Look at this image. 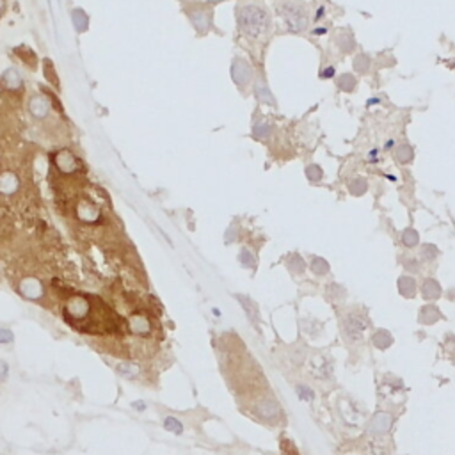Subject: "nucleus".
Instances as JSON below:
<instances>
[{
	"instance_id": "1",
	"label": "nucleus",
	"mask_w": 455,
	"mask_h": 455,
	"mask_svg": "<svg viewBox=\"0 0 455 455\" xmlns=\"http://www.w3.org/2000/svg\"><path fill=\"white\" fill-rule=\"evenodd\" d=\"M66 322L78 333L87 334H117L123 331V318L94 295L70 297L62 309Z\"/></svg>"
},
{
	"instance_id": "2",
	"label": "nucleus",
	"mask_w": 455,
	"mask_h": 455,
	"mask_svg": "<svg viewBox=\"0 0 455 455\" xmlns=\"http://www.w3.org/2000/svg\"><path fill=\"white\" fill-rule=\"evenodd\" d=\"M235 14H237L238 30L245 36V38H259L270 28V14L263 6L256 2H245L238 4L235 7Z\"/></svg>"
},
{
	"instance_id": "3",
	"label": "nucleus",
	"mask_w": 455,
	"mask_h": 455,
	"mask_svg": "<svg viewBox=\"0 0 455 455\" xmlns=\"http://www.w3.org/2000/svg\"><path fill=\"white\" fill-rule=\"evenodd\" d=\"M276 11L283 18L290 32H302L308 28L309 9L308 4H304L302 0H283L276 4Z\"/></svg>"
},
{
	"instance_id": "4",
	"label": "nucleus",
	"mask_w": 455,
	"mask_h": 455,
	"mask_svg": "<svg viewBox=\"0 0 455 455\" xmlns=\"http://www.w3.org/2000/svg\"><path fill=\"white\" fill-rule=\"evenodd\" d=\"M187 14H188V20L192 21V25H194L198 32L210 30V27H212V18H213L212 6L194 4L190 9H187Z\"/></svg>"
},
{
	"instance_id": "5",
	"label": "nucleus",
	"mask_w": 455,
	"mask_h": 455,
	"mask_svg": "<svg viewBox=\"0 0 455 455\" xmlns=\"http://www.w3.org/2000/svg\"><path fill=\"white\" fill-rule=\"evenodd\" d=\"M366 327H368V320L359 313H350L343 320V333L352 343H359L363 340V333L366 331Z\"/></svg>"
},
{
	"instance_id": "6",
	"label": "nucleus",
	"mask_w": 455,
	"mask_h": 455,
	"mask_svg": "<svg viewBox=\"0 0 455 455\" xmlns=\"http://www.w3.org/2000/svg\"><path fill=\"white\" fill-rule=\"evenodd\" d=\"M231 78H233V82L240 89L245 87V85H247L249 82H251V78H252L251 64H249L247 60L237 57V59L233 60V64H231Z\"/></svg>"
},
{
	"instance_id": "7",
	"label": "nucleus",
	"mask_w": 455,
	"mask_h": 455,
	"mask_svg": "<svg viewBox=\"0 0 455 455\" xmlns=\"http://www.w3.org/2000/svg\"><path fill=\"white\" fill-rule=\"evenodd\" d=\"M258 412V416H262L263 419H274L279 414V404L272 398H263L254 409Z\"/></svg>"
},
{
	"instance_id": "8",
	"label": "nucleus",
	"mask_w": 455,
	"mask_h": 455,
	"mask_svg": "<svg viewBox=\"0 0 455 455\" xmlns=\"http://www.w3.org/2000/svg\"><path fill=\"white\" fill-rule=\"evenodd\" d=\"M391 427V416L387 412H377L370 421V432L373 434H384Z\"/></svg>"
},
{
	"instance_id": "9",
	"label": "nucleus",
	"mask_w": 455,
	"mask_h": 455,
	"mask_svg": "<svg viewBox=\"0 0 455 455\" xmlns=\"http://www.w3.org/2000/svg\"><path fill=\"white\" fill-rule=\"evenodd\" d=\"M254 96L262 103H267V105H276L272 92H270L269 85H267V82L263 80V78H258V80L254 82Z\"/></svg>"
},
{
	"instance_id": "10",
	"label": "nucleus",
	"mask_w": 455,
	"mask_h": 455,
	"mask_svg": "<svg viewBox=\"0 0 455 455\" xmlns=\"http://www.w3.org/2000/svg\"><path fill=\"white\" fill-rule=\"evenodd\" d=\"M116 372L119 373L121 377H124V379L128 380H135L141 377V368H139L135 363H119V365H116Z\"/></svg>"
},
{
	"instance_id": "11",
	"label": "nucleus",
	"mask_w": 455,
	"mask_h": 455,
	"mask_svg": "<svg viewBox=\"0 0 455 455\" xmlns=\"http://www.w3.org/2000/svg\"><path fill=\"white\" fill-rule=\"evenodd\" d=\"M235 297H237V301L240 302V306L244 308L245 315H247L254 323L258 322L259 313H258V306H256V302L251 301V299H247V297H244V295H235Z\"/></svg>"
},
{
	"instance_id": "12",
	"label": "nucleus",
	"mask_w": 455,
	"mask_h": 455,
	"mask_svg": "<svg viewBox=\"0 0 455 455\" xmlns=\"http://www.w3.org/2000/svg\"><path fill=\"white\" fill-rule=\"evenodd\" d=\"M395 158H397L398 164L412 162V158H414V149H412V146L407 144V142H400L397 146V149H395Z\"/></svg>"
},
{
	"instance_id": "13",
	"label": "nucleus",
	"mask_w": 455,
	"mask_h": 455,
	"mask_svg": "<svg viewBox=\"0 0 455 455\" xmlns=\"http://www.w3.org/2000/svg\"><path fill=\"white\" fill-rule=\"evenodd\" d=\"M71 21H73V27L77 28V32H85L89 27V18L87 13L80 7L71 11Z\"/></svg>"
},
{
	"instance_id": "14",
	"label": "nucleus",
	"mask_w": 455,
	"mask_h": 455,
	"mask_svg": "<svg viewBox=\"0 0 455 455\" xmlns=\"http://www.w3.org/2000/svg\"><path fill=\"white\" fill-rule=\"evenodd\" d=\"M274 126L267 121H256L252 124V137L258 139V141H267V139L272 135Z\"/></svg>"
},
{
	"instance_id": "15",
	"label": "nucleus",
	"mask_w": 455,
	"mask_h": 455,
	"mask_svg": "<svg viewBox=\"0 0 455 455\" xmlns=\"http://www.w3.org/2000/svg\"><path fill=\"white\" fill-rule=\"evenodd\" d=\"M336 85H338L340 91L352 92L355 89V85H358V78H355L352 73H343V75H340V77L336 78Z\"/></svg>"
},
{
	"instance_id": "16",
	"label": "nucleus",
	"mask_w": 455,
	"mask_h": 455,
	"mask_svg": "<svg viewBox=\"0 0 455 455\" xmlns=\"http://www.w3.org/2000/svg\"><path fill=\"white\" fill-rule=\"evenodd\" d=\"M30 112L38 117H46L50 112V103L46 98H32L30 102Z\"/></svg>"
},
{
	"instance_id": "17",
	"label": "nucleus",
	"mask_w": 455,
	"mask_h": 455,
	"mask_svg": "<svg viewBox=\"0 0 455 455\" xmlns=\"http://www.w3.org/2000/svg\"><path fill=\"white\" fill-rule=\"evenodd\" d=\"M347 188H348V192H350L352 196H363L366 190H368V181H366L365 178H361V176H355V178H352V180L348 181Z\"/></svg>"
},
{
	"instance_id": "18",
	"label": "nucleus",
	"mask_w": 455,
	"mask_h": 455,
	"mask_svg": "<svg viewBox=\"0 0 455 455\" xmlns=\"http://www.w3.org/2000/svg\"><path fill=\"white\" fill-rule=\"evenodd\" d=\"M421 294L425 299H437L441 295V286L437 284V281L425 279V283L421 286Z\"/></svg>"
},
{
	"instance_id": "19",
	"label": "nucleus",
	"mask_w": 455,
	"mask_h": 455,
	"mask_svg": "<svg viewBox=\"0 0 455 455\" xmlns=\"http://www.w3.org/2000/svg\"><path fill=\"white\" fill-rule=\"evenodd\" d=\"M398 288H400V294L405 295V297H412L416 291V281L409 276H404L398 279Z\"/></svg>"
},
{
	"instance_id": "20",
	"label": "nucleus",
	"mask_w": 455,
	"mask_h": 455,
	"mask_svg": "<svg viewBox=\"0 0 455 455\" xmlns=\"http://www.w3.org/2000/svg\"><path fill=\"white\" fill-rule=\"evenodd\" d=\"M336 46L340 48V52L350 53V52H354V48H355V41H354V38H352V36L340 34V36H338V39H336Z\"/></svg>"
},
{
	"instance_id": "21",
	"label": "nucleus",
	"mask_w": 455,
	"mask_h": 455,
	"mask_svg": "<svg viewBox=\"0 0 455 455\" xmlns=\"http://www.w3.org/2000/svg\"><path fill=\"white\" fill-rule=\"evenodd\" d=\"M354 70L359 71V73H368L370 71V66H372V59H370L366 53H358V55L354 57Z\"/></svg>"
},
{
	"instance_id": "22",
	"label": "nucleus",
	"mask_w": 455,
	"mask_h": 455,
	"mask_svg": "<svg viewBox=\"0 0 455 455\" xmlns=\"http://www.w3.org/2000/svg\"><path fill=\"white\" fill-rule=\"evenodd\" d=\"M164 429H166L167 432H173V434H176V436H180V434H183V423H181L178 418H174V416H166V418H164Z\"/></svg>"
},
{
	"instance_id": "23",
	"label": "nucleus",
	"mask_w": 455,
	"mask_h": 455,
	"mask_svg": "<svg viewBox=\"0 0 455 455\" xmlns=\"http://www.w3.org/2000/svg\"><path fill=\"white\" fill-rule=\"evenodd\" d=\"M402 244H404L405 247H416V245L419 244L418 231L412 230V228H407V230L402 233Z\"/></svg>"
},
{
	"instance_id": "24",
	"label": "nucleus",
	"mask_w": 455,
	"mask_h": 455,
	"mask_svg": "<svg viewBox=\"0 0 455 455\" xmlns=\"http://www.w3.org/2000/svg\"><path fill=\"white\" fill-rule=\"evenodd\" d=\"M309 269L313 270V274H316V276H323V274L329 272V263L326 262L323 258H320V256H315V258L311 259V265H309Z\"/></svg>"
},
{
	"instance_id": "25",
	"label": "nucleus",
	"mask_w": 455,
	"mask_h": 455,
	"mask_svg": "<svg viewBox=\"0 0 455 455\" xmlns=\"http://www.w3.org/2000/svg\"><path fill=\"white\" fill-rule=\"evenodd\" d=\"M373 343H375V347H379V348H386L393 343V336H391L387 331H377V333L373 334Z\"/></svg>"
},
{
	"instance_id": "26",
	"label": "nucleus",
	"mask_w": 455,
	"mask_h": 455,
	"mask_svg": "<svg viewBox=\"0 0 455 455\" xmlns=\"http://www.w3.org/2000/svg\"><path fill=\"white\" fill-rule=\"evenodd\" d=\"M238 259H240V263L245 267V269H256V258L247 247L242 249L240 254H238Z\"/></svg>"
},
{
	"instance_id": "27",
	"label": "nucleus",
	"mask_w": 455,
	"mask_h": 455,
	"mask_svg": "<svg viewBox=\"0 0 455 455\" xmlns=\"http://www.w3.org/2000/svg\"><path fill=\"white\" fill-rule=\"evenodd\" d=\"M322 176H323V171L318 164H309V166L306 167V178H308L309 181H320Z\"/></svg>"
},
{
	"instance_id": "28",
	"label": "nucleus",
	"mask_w": 455,
	"mask_h": 455,
	"mask_svg": "<svg viewBox=\"0 0 455 455\" xmlns=\"http://www.w3.org/2000/svg\"><path fill=\"white\" fill-rule=\"evenodd\" d=\"M295 393H297V397L304 402H311L313 398H315V391H313L309 386H306V384H297V386H295Z\"/></svg>"
},
{
	"instance_id": "29",
	"label": "nucleus",
	"mask_w": 455,
	"mask_h": 455,
	"mask_svg": "<svg viewBox=\"0 0 455 455\" xmlns=\"http://www.w3.org/2000/svg\"><path fill=\"white\" fill-rule=\"evenodd\" d=\"M16 178H14V174L11 173H6L0 176V188H2L4 192H13L14 188H16Z\"/></svg>"
},
{
	"instance_id": "30",
	"label": "nucleus",
	"mask_w": 455,
	"mask_h": 455,
	"mask_svg": "<svg viewBox=\"0 0 455 455\" xmlns=\"http://www.w3.org/2000/svg\"><path fill=\"white\" fill-rule=\"evenodd\" d=\"M288 269H290L294 274H301V272H304V270H306V263H304V259H302L299 254H294L290 259H288Z\"/></svg>"
},
{
	"instance_id": "31",
	"label": "nucleus",
	"mask_w": 455,
	"mask_h": 455,
	"mask_svg": "<svg viewBox=\"0 0 455 455\" xmlns=\"http://www.w3.org/2000/svg\"><path fill=\"white\" fill-rule=\"evenodd\" d=\"M437 256V247L432 244H423L419 247V258L425 259V262H432L434 258Z\"/></svg>"
},
{
	"instance_id": "32",
	"label": "nucleus",
	"mask_w": 455,
	"mask_h": 455,
	"mask_svg": "<svg viewBox=\"0 0 455 455\" xmlns=\"http://www.w3.org/2000/svg\"><path fill=\"white\" fill-rule=\"evenodd\" d=\"M52 71H53V64L50 62V60H45V77H46V80L52 82L53 87H59V78L53 77Z\"/></svg>"
},
{
	"instance_id": "33",
	"label": "nucleus",
	"mask_w": 455,
	"mask_h": 455,
	"mask_svg": "<svg viewBox=\"0 0 455 455\" xmlns=\"http://www.w3.org/2000/svg\"><path fill=\"white\" fill-rule=\"evenodd\" d=\"M14 341V333L7 327H0V345H9Z\"/></svg>"
},
{
	"instance_id": "34",
	"label": "nucleus",
	"mask_w": 455,
	"mask_h": 455,
	"mask_svg": "<svg viewBox=\"0 0 455 455\" xmlns=\"http://www.w3.org/2000/svg\"><path fill=\"white\" fill-rule=\"evenodd\" d=\"M281 450H283L284 455H299L297 450H295V446H294V443H291V441H288V439L281 441Z\"/></svg>"
},
{
	"instance_id": "35",
	"label": "nucleus",
	"mask_w": 455,
	"mask_h": 455,
	"mask_svg": "<svg viewBox=\"0 0 455 455\" xmlns=\"http://www.w3.org/2000/svg\"><path fill=\"white\" fill-rule=\"evenodd\" d=\"M9 377V365L4 359H0V382H6Z\"/></svg>"
},
{
	"instance_id": "36",
	"label": "nucleus",
	"mask_w": 455,
	"mask_h": 455,
	"mask_svg": "<svg viewBox=\"0 0 455 455\" xmlns=\"http://www.w3.org/2000/svg\"><path fill=\"white\" fill-rule=\"evenodd\" d=\"M130 407L134 409V411H137V412H144L146 409H148V404H146L144 400H134L130 404Z\"/></svg>"
},
{
	"instance_id": "37",
	"label": "nucleus",
	"mask_w": 455,
	"mask_h": 455,
	"mask_svg": "<svg viewBox=\"0 0 455 455\" xmlns=\"http://www.w3.org/2000/svg\"><path fill=\"white\" fill-rule=\"evenodd\" d=\"M334 73H336L334 66H327L326 70H323L322 73H320V78H323V80H326V78H333V77H334Z\"/></svg>"
},
{
	"instance_id": "38",
	"label": "nucleus",
	"mask_w": 455,
	"mask_h": 455,
	"mask_svg": "<svg viewBox=\"0 0 455 455\" xmlns=\"http://www.w3.org/2000/svg\"><path fill=\"white\" fill-rule=\"evenodd\" d=\"M405 269L411 270V272H416V270H418V262H416V259H407V262H405Z\"/></svg>"
},
{
	"instance_id": "39",
	"label": "nucleus",
	"mask_w": 455,
	"mask_h": 455,
	"mask_svg": "<svg viewBox=\"0 0 455 455\" xmlns=\"http://www.w3.org/2000/svg\"><path fill=\"white\" fill-rule=\"evenodd\" d=\"M322 16H326V7H323V6H320L318 9H316V13H315V16H313V18H315V21H318Z\"/></svg>"
},
{
	"instance_id": "40",
	"label": "nucleus",
	"mask_w": 455,
	"mask_h": 455,
	"mask_svg": "<svg viewBox=\"0 0 455 455\" xmlns=\"http://www.w3.org/2000/svg\"><path fill=\"white\" fill-rule=\"evenodd\" d=\"M375 155H377V149H372V151H370V156H368L370 162H375V160H377Z\"/></svg>"
},
{
	"instance_id": "41",
	"label": "nucleus",
	"mask_w": 455,
	"mask_h": 455,
	"mask_svg": "<svg viewBox=\"0 0 455 455\" xmlns=\"http://www.w3.org/2000/svg\"><path fill=\"white\" fill-rule=\"evenodd\" d=\"M326 28L323 27H318V28H315V30H313V34H326Z\"/></svg>"
},
{
	"instance_id": "42",
	"label": "nucleus",
	"mask_w": 455,
	"mask_h": 455,
	"mask_svg": "<svg viewBox=\"0 0 455 455\" xmlns=\"http://www.w3.org/2000/svg\"><path fill=\"white\" fill-rule=\"evenodd\" d=\"M395 146V141H387V144H386V149H391Z\"/></svg>"
},
{
	"instance_id": "43",
	"label": "nucleus",
	"mask_w": 455,
	"mask_h": 455,
	"mask_svg": "<svg viewBox=\"0 0 455 455\" xmlns=\"http://www.w3.org/2000/svg\"><path fill=\"white\" fill-rule=\"evenodd\" d=\"M212 313H213V315H215V316H220V311H219V308H213V309H212Z\"/></svg>"
}]
</instances>
